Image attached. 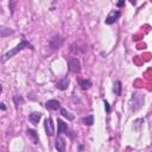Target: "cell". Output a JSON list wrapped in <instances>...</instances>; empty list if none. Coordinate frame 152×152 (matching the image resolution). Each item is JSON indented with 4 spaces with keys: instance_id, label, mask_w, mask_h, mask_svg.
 Instances as JSON below:
<instances>
[{
    "instance_id": "cell-1",
    "label": "cell",
    "mask_w": 152,
    "mask_h": 152,
    "mask_svg": "<svg viewBox=\"0 0 152 152\" xmlns=\"http://www.w3.org/2000/svg\"><path fill=\"white\" fill-rule=\"evenodd\" d=\"M24 49H31V50H33L34 48H33V45H32L30 42H27V40H25V39H21L20 43H19L15 48H13V49H11L10 51H7L6 53H4V55L1 56V58H0V61H1L2 63H5L6 61H8L10 58H12L13 56H15L18 52H20V51L24 50Z\"/></svg>"
},
{
    "instance_id": "cell-2",
    "label": "cell",
    "mask_w": 152,
    "mask_h": 152,
    "mask_svg": "<svg viewBox=\"0 0 152 152\" xmlns=\"http://www.w3.org/2000/svg\"><path fill=\"white\" fill-rule=\"evenodd\" d=\"M144 101H145V96L138 91H134L132 94V107L131 109L133 112H137L138 109H140L144 104Z\"/></svg>"
},
{
    "instance_id": "cell-3",
    "label": "cell",
    "mask_w": 152,
    "mask_h": 152,
    "mask_svg": "<svg viewBox=\"0 0 152 152\" xmlns=\"http://www.w3.org/2000/svg\"><path fill=\"white\" fill-rule=\"evenodd\" d=\"M63 43H64V38L62 36H59V34H56L50 40V48L52 50H58L63 45Z\"/></svg>"
},
{
    "instance_id": "cell-4",
    "label": "cell",
    "mask_w": 152,
    "mask_h": 152,
    "mask_svg": "<svg viewBox=\"0 0 152 152\" xmlns=\"http://www.w3.org/2000/svg\"><path fill=\"white\" fill-rule=\"evenodd\" d=\"M69 70L74 74H78L80 70H81V63H80V59L76 58V57H71L69 59Z\"/></svg>"
},
{
    "instance_id": "cell-5",
    "label": "cell",
    "mask_w": 152,
    "mask_h": 152,
    "mask_svg": "<svg viewBox=\"0 0 152 152\" xmlns=\"http://www.w3.org/2000/svg\"><path fill=\"white\" fill-rule=\"evenodd\" d=\"M45 132H46V135L49 137H52L55 134V125L51 118H48L45 120Z\"/></svg>"
},
{
    "instance_id": "cell-6",
    "label": "cell",
    "mask_w": 152,
    "mask_h": 152,
    "mask_svg": "<svg viewBox=\"0 0 152 152\" xmlns=\"http://www.w3.org/2000/svg\"><path fill=\"white\" fill-rule=\"evenodd\" d=\"M57 125H58V129H57L58 135H61V134L65 133V134H68L69 137H71L70 131H69V128H68V126H66V124H65V122H63L61 119H58V120H57Z\"/></svg>"
},
{
    "instance_id": "cell-7",
    "label": "cell",
    "mask_w": 152,
    "mask_h": 152,
    "mask_svg": "<svg viewBox=\"0 0 152 152\" xmlns=\"http://www.w3.org/2000/svg\"><path fill=\"white\" fill-rule=\"evenodd\" d=\"M119 17H120V12H119V11H112V12L107 15V18H106V24L110 25V24L115 23Z\"/></svg>"
},
{
    "instance_id": "cell-8",
    "label": "cell",
    "mask_w": 152,
    "mask_h": 152,
    "mask_svg": "<svg viewBox=\"0 0 152 152\" xmlns=\"http://www.w3.org/2000/svg\"><path fill=\"white\" fill-rule=\"evenodd\" d=\"M59 107H61V103L57 100H49L45 103V108L48 110H57L59 109Z\"/></svg>"
},
{
    "instance_id": "cell-9",
    "label": "cell",
    "mask_w": 152,
    "mask_h": 152,
    "mask_svg": "<svg viewBox=\"0 0 152 152\" xmlns=\"http://www.w3.org/2000/svg\"><path fill=\"white\" fill-rule=\"evenodd\" d=\"M26 135L31 139V141L33 144H38L39 142V137H38V133L34 131V129H31V128H27L26 129Z\"/></svg>"
},
{
    "instance_id": "cell-10",
    "label": "cell",
    "mask_w": 152,
    "mask_h": 152,
    "mask_svg": "<svg viewBox=\"0 0 152 152\" xmlns=\"http://www.w3.org/2000/svg\"><path fill=\"white\" fill-rule=\"evenodd\" d=\"M69 83H70L69 82V78L64 77V78H62V80H59V81L56 82V88L59 89V90H65L69 87Z\"/></svg>"
},
{
    "instance_id": "cell-11",
    "label": "cell",
    "mask_w": 152,
    "mask_h": 152,
    "mask_svg": "<svg viewBox=\"0 0 152 152\" xmlns=\"http://www.w3.org/2000/svg\"><path fill=\"white\" fill-rule=\"evenodd\" d=\"M14 33V31L10 27H6V26H1L0 25V38H4V37H8V36H12Z\"/></svg>"
},
{
    "instance_id": "cell-12",
    "label": "cell",
    "mask_w": 152,
    "mask_h": 152,
    "mask_svg": "<svg viewBox=\"0 0 152 152\" xmlns=\"http://www.w3.org/2000/svg\"><path fill=\"white\" fill-rule=\"evenodd\" d=\"M40 118H42V114H40L39 112H33V113H31V114L28 115V120H30L33 125H37V124L39 122Z\"/></svg>"
},
{
    "instance_id": "cell-13",
    "label": "cell",
    "mask_w": 152,
    "mask_h": 152,
    "mask_svg": "<svg viewBox=\"0 0 152 152\" xmlns=\"http://www.w3.org/2000/svg\"><path fill=\"white\" fill-rule=\"evenodd\" d=\"M55 146H56L57 151H59V152H64V151H65V141H64V139H63L62 137H59V138L56 140Z\"/></svg>"
},
{
    "instance_id": "cell-14",
    "label": "cell",
    "mask_w": 152,
    "mask_h": 152,
    "mask_svg": "<svg viewBox=\"0 0 152 152\" xmlns=\"http://www.w3.org/2000/svg\"><path fill=\"white\" fill-rule=\"evenodd\" d=\"M121 82L120 81H115L114 84H113V91L116 96H120L121 95Z\"/></svg>"
},
{
    "instance_id": "cell-15",
    "label": "cell",
    "mask_w": 152,
    "mask_h": 152,
    "mask_svg": "<svg viewBox=\"0 0 152 152\" xmlns=\"http://www.w3.org/2000/svg\"><path fill=\"white\" fill-rule=\"evenodd\" d=\"M81 122L83 125H87V126H91L94 124V116L93 115H88V116H84L81 119Z\"/></svg>"
},
{
    "instance_id": "cell-16",
    "label": "cell",
    "mask_w": 152,
    "mask_h": 152,
    "mask_svg": "<svg viewBox=\"0 0 152 152\" xmlns=\"http://www.w3.org/2000/svg\"><path fill=\"white\" fill-rule=\"evenodd\" d=\"M80 86H81V88H82L83 90H87V89H89L93 84H91V82H90L89 80H81V81H80Z\"/></svg>"
},
{
    "instance_id": "cell-17",
    "label": "cell",
    "mask_w": 152,
    "mask_h": 152,
    "mask_svg": "<svg viewBox=\"0 0 152 152\" xmlns=\"http://www.w3.org/2000/svg\"><path fill=\"white\" fill-rule=\"evenodd\" d=\"M13 101H14L15 106L18 107V106H20V104H23V103H24V97H23V96H20V95H17V96H14V97H13Z\"/></svg>"
},
{
    "instance_id": "cell-18",
    "label": "cell",
    "mask_w": 152,
    "mask_h": 152,
    "mask_svg": "<svg viewBox=\"0 0 152 152\" xmlns=\"http://www.w3.org/2000/svg\"><path fill=\"white\" fill-rule=\"evenodd\" d=\"M61 114H62L63 116H65L68 120H74V115H72V114H70V113H69L66 109H64V108H62V109H61Z\"/></svg>"
},
{
    "instance_id": "cell-19",
    "label": "cell",
    "mask_w": 152,
    "mask_h": 152,
    "mask_svg": "<svg viewBox=\"0 0 152 152\" xmlns=\"http://www.w3.org/2000/svg\"><path fill=\"white\" fill-rule=\"evenodd\" d=\"M124 5H125V0H119V1H118V4H116V6H118V7H122Z\"/></svg>"
},
{
    "instance_id": "cell-20",
    "label": "cell",
    "mask_w": 152,
    "mask_h": 152,
    "mask_svg": "<svg viewBox=\"0 0 152 152\" xmlns=\"http://www.w3.org/2000/svg\"><path fill=\"white\" fill-rule=\"evenodd\" d=\"M104 107H106V110H107V113H109L110 108H109V104H108V102H107V101H104Z\"/></svg>"
},
{
    "instance_id": "cell-21",
    "label": "cell",
    "mask_w": 152,
    "mask_h": 152,
    "mask_svg": "<svg viewBox=\"0 0 152 152\" xmlns=\"http://www.w3.org/2000/svg\"><path fill=\"white\" fill-rule=\"evenodd\" d=\"M0 108H1L2 110H5V109H6V107L4 106V103H0Z\"/></svg>"
},
{
    "instance_id": "cell-22",
    "label": "cell",
    "mask_w": 152,
    "mask_h": 152,
    "mask_svg": "<svg viewBox=\"0 0 152 152\" xmlns=\"http://www.w3.org/2000/svg\"><path fill=\"white\" fill-rule=\"evenodd\" d=\"M129 2H131L132 5H135V4H137V0H129Z\"/></svg>"
},
{
    "instance_id": "cell-23",
    "label": "cell",
    "mask_w": 152,
    "mask_h": 152,
    "mask_svg": "<svg viewBox=\"0 0 152 152\" xmlns=\"http://www.w3.org/2000/svg\"><path fill=\"white\" fill-rule=\"evenodd\" d=\"M2 91V87H1V84H0V93Z\"/></svg>"
}]
</instances>
